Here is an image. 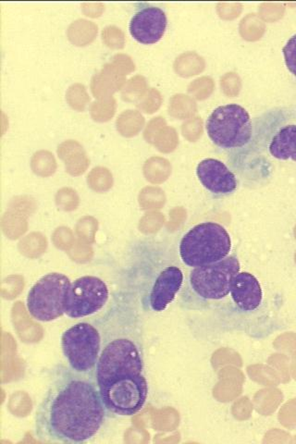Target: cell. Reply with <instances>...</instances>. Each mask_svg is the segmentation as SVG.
Masks as SVG:
<instances>
[{"instance_id":"obj_1","label":"cell","mask_w":296,"mask_h":444,"mask_svg":"<svg viewBox=\"0 0 296 444\" xmlns=\"http://www.w3.org/2000/svg\"><path fill=\"white\" fill-rule=\"evenodd\" d=\"M108 412L94 374L61 366L38 405L35 436L44 443H88L101 431Z\"/></svg>"},{"instance_id":"obj_2","label":"cell","mask_w":296,"mask_h":444,"mask_svg":"<svg viewBox=\"0 0 296 444\" xmlns=\"http://www.w3.org/2000/svg\"><path fill=\"white\" fill-rule=\"evenodd\" d=\"M102 344L94 377L106 378L143 374L144 359L137 332V318L130 304L115 297L105 314L96 320Z\"/></svg>"},{"instance_id":"obj_3","label":"cell","mask_w":296,"mask_h":444,"mask_svg":"<svg viewBox=\"0 0 296 444\" xmlns=\"http://www.w3.org/2000/svg\"><path fill=\"white\" fill-rule=\"evenodd\" d=\"M232 241L227 229L216 222L195 225L180 243V256L186 266L197 268L221 261L229 256Z\"/></svg>"},{"instance_id":"obj_4","label":"cell","mask_w":296,"mask_h":444,"mask_svg":"<svg viewBox=\"0 0 296 444\" xmlns=\"http://www.w3.org/2000/svg\"><path fill=\"white\" fill-rule=\"evenodd\" d=\"M206 129L213 144L222 150H241L253 141V121L247 110L238 104L213 110L207 119Z\"/></svg>"},{"instance_id":"obj_5","label":"cell","mask_w":296,"mask_h":444,"mask_svg":"<svg viewBox=\"0 0 296 444\" xmlns=\"http://www.w3.org/2000/svg\"><path fill=\"white\" fill-rule=\"evenodd\" d=\"M101 333L96 325L81 323L73 325L61 335V350L73 371L94 374L101 352Z\"/></svg>"},{"instance_id":"obj_6","label":"cell","mask_w":296,"mask_h":444,"mask_svg":"<svg viewBox=\"0 0 296 444\" xmlns=\"http://www.w3.org/2000/svg\"><path fill=\"white\" fill-rule=\"evenodd\" d=\"M97 383L106 409L114 415H135L147 400L148 385L144 374L106 378Z\"/></svg>"},{"instance_id":"obj_7","label":"cell","mask_w":296,"mask_h":444,"mask_svg":"<svg viewBox=\"0 0 296 444\" xmlns=\"http://www.w3.org/2000/svg\"><path fill=\"white\" fill-rule=\"evenodd\" d=\"M64 274L53 272L38 280L29 291L26 306L35 320L42 323L58 320L65 315V305L70 287Z\"/></svg>"},{"instance_id":"obj_8","label":"cell","mask_w":296,"mask_h":444,"mask_svg":"<svg viewBox=\"0 0 296 444\" xmlns=\"http://www.w3.org/2000/svg\"><path fill=\"white\" fill-rule=\"evenodd\" d=\"M241 265L235 256H228L221 261L194 268L190 273L192 292L204 300H221L230 294L233 278Z\"/></svg>"},{"instance_id":"obj_9","label":"cell","mask_w":296,"mask_h":444,"mask_svg":"<svg viewBox=\"0 0 296 444\" xmlns=\"http://www.w3.org/2000/svg\"><path fill=\"white\" fill-rule=\"evenodd\" d=\"M109 299L108 285L99 277L84 276L75 280L68 292L65 315L84 318L99 312Z\"/></svg>"},{"instance_id":"obj_10","label":"cell","mask_w":296,"mask_h":444,"mask_svg":"<svg viewBox=\"0 0 296 444\" xmlns=\"http://www.w3.org/2000/svg\"><path fill=\"white\" fill-rule=\"evenodd\" d=\"M167 15L156 7L141 8L133 15L129 30L133 40L143 44L158 43L167 29Z\"/></svg>"},{"instance_id":"obj_11","label":"cell","mask_w":296,"mask_h":444,"mask_svg":"<svg viewBox=\"0 0 296 444\" xmlns=\"http://www.w3.org/2000/svg\"><path fill=\"white\" fill-rule=\"evenodd\" d=\"M197 176L210 193L220 198L232 195L238 186L235 174L218 160L206 159L198 163Z\"/></svg>"},{"instance_id":"obj_12","label":"cell","mask_w":296,"mask_h":444,"mask_svg":"<svg viewBox=\"0 0 296 444\" xmlns=\"http://www.w3.org/2000/svg\"><path fill=\"white\" fill-rule=\"evenodd\" d=\"M183 282V271L170 266L156 277L149 294V306L153 311H164L175 298Z\"/></svg>"},{"instance_id":"obj_13","label":"cell","mask_w":296,"mask_h":444,"mask_svg":"<svg viewBox=\"0 0 296 444\" xmlns=\"http://www.w3.org/2000/svg\"><path fill=\"white\" fill-rule=\"evenodd\" d=\"M233 302L242 311H254L261 305L263 292L259 280L249 272H239L230 288Z\"/></svg>"},{"instance_id":"obj_14","label":"cell","mask_w":296,"mask_h":444,"mask_svg":"<svg viewBox=\"0 0 296 444\" xmlns=\"http://www.w3.org/2000/svg\"><path fill=\"white\" fill-rule=\"evenodd\" d=\"M268 150L274 159L296 162V124L278 128L269 140Z\"/></svg>"},{"instance_id":"obj_15","label":"cell","mask_w":296,"mask_h":444,"mask_svg":"<svg viewBox=\"0 0 296 444\" xmlns=\"http://www.w3.org/2000/svg\"><path fill=\"white\" fill-rule=\"evenodd\" d=\"M283 399V395L280 390H266L260 393L257 404H259L260 412L268 415L276 409Z\"/></svg>"},{"instance_id":"obj_16","label":"cell","mask_w":296,"mask_h":444,"mask_svg":"<svg viewBox=\"0 0 296 444\" xmlns=\"http://www.w3.org/2000/svg\"><path fill=\"white\" fill-rule=\"evenodd\" d=\"M284 62L290 73L296 77V34L292 35L283 49Z\"/></svg>"},{"instance_id":"obj_17","label":"cell","mask_w":296,"mask_h":444,"mask_svg":"<svg viewBox=\"0 0 296 444\" xmlns=\"http://www.w3.org/2000/svg\"><path fill=\"white\" fill-rule=\"evenodd\" d=\"M281 424L288 428L296 427V399L289 402L280 413Z\"/></svg>"},{"instance_id":"obj_18","label":"cell","mask_w":296,"mask_h":444,"mask_svg":"<svg viewBox=\"0 0 296 444\" xmlns=\"http://www.w3.org/2000/svg\"><path fill=\"white\" fill-rule=\"evenodd\" d=\"M271 363H273L275 366H277L279 368V371L280 373L283 375V378H285L287 380V368H286V359L283 356H273L271 359Z\"/></svg>"},{"instance_id":"obj_19","label":"cell","mask_w":296,"mask_h":444,"mask_svg":"<svg viewBox=\"0 0 296 444\" xmlns=\"http://www.w3.org/2000/svg\"><path fill=\"white\" fill-rule=\"evenodd\" d=\"M296 347V341L292 337L286 336L279 340V348L284 350H290Z\"/></svg>"},{"instance_id":"obj_20","label":"cell","mask_w":296,"mask_h":444,"mask_svg":"<svg viewBox=\"0 0 296 444\" xmlns=\"http://www.w3.org/2000/svg\"><path fill=\"white\" fill-rule=\"evenodd\" d=\"M292 373H294V377L296 378V354L294 356V361H292Z\"/></svg>"}]
</instances>
